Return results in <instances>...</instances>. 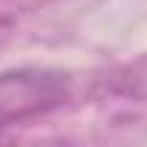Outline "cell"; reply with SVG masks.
Listing matches in <instances>:
<instances>
[{
  "instance_id": "cell-1",
  "label": "cell",
  "mask_w": 147,
  "mask_h": 147,
  "mask_svg": "<svg viewBox=\"0 0 147 147\" xmlns=\"http://www.w3.org/2000/svg\"><path fill=\"white\" fill-rule=\"evenodd\" d=\"M63 95H66V81L55 72L20 69L0 75V121L49 110L61 104Z\"/></svg>"
}]
</instances>
